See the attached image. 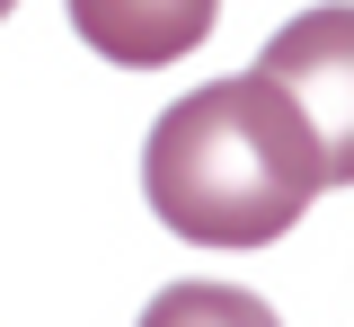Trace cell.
Here are the masks:
<instances>
[{
	"instance_id": "obj_3",
	"label": "cell",
	"mask_w": 354,
	"mask_h": 327,
	"mask_svg": "<svg viewBox=\"0 0 354 327\" xmlns=\"http://www.w3.org/2000/svg\"><path fill=\"white\" fill-rule=\"evenodd\" d=\"M88 53H106L115 71H169L177 53L213 36L221 0H62Z\"/></svg>"
},
{
	"instance_id": "obj_5",
	"label": "cell",
	"mask_w": 354,
	"mask_h": 327,
	"mask_svg": "<svg viewBox=\"0 0 354 327\" xmlns=\"http://www.w3.org/2000/svg\"><path fill=\"white\" fill-rule=\"evenodd\" d=\"M9 9H18V0H0V18H9Z\"/></svg>"
},
{
	"instance_id": "obj_4",
	"label": "cell",
	"mask_w": 354,
	"mask_h": 327,
	"mask_svg": "<svg viewBox=\"0 0 354 327\" xmlns=\"http://www.w3.org/2000/svg\"><path fill=\"white\" fill-rule=\"evenodd\" d=\"M142 327H283V319L257 292H239V283H169L142 310Z\"/></svg>"
},
{
	"instance_id": "obj_1",
	"label": "cell",
	"mask_w": 354,
	"mask_h": 327,
	"mask_svg": "<svg viewBox=\"0 0 354 327\" xmlns=\"http://www.w3.org/2000/svg\"><path fill=\"white\" fill-rule=\"evenodd\" d=\"M328 186L301 106L266 71L186 89L142 141V195L195 248H266Z\"/></svg>"
},
{
	"instance_id": "obj_2",
	"label": "cell",
	"mask_w": 354,
	"mask_h": 327,
	"mask_svg": "<svg viewBox=\"0 0 354 327\" xmlns=\"http://www.w3.org/2000/svg\"><path fill=\"white\" fill-rule=\"evenodd\" d=\"M257 71L301 106L328 186H354V0H328V9H301L292 27H274Z\"/></svg>"
}]
</instances>
